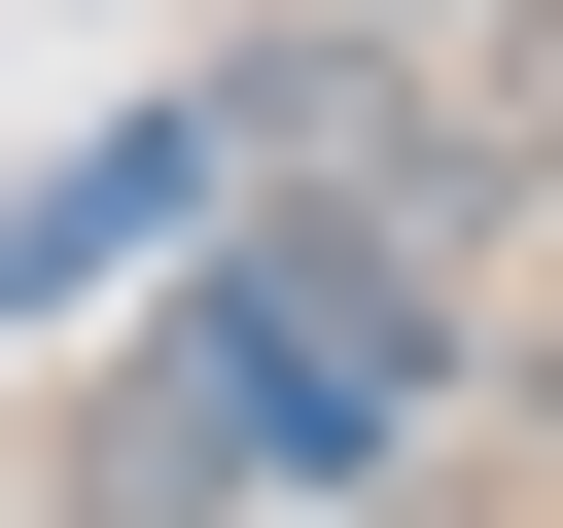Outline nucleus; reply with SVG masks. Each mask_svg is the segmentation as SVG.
<instances>
[{
  "mask_svg": "<svg viewBox=\"0 0 563 528\" xmlns=\"http://www.w3.org/2000/svg\"><path fill=\"white\" fill-rule=\"evenodd\" d=\"M211 176H246V141H211V106H141V141H70V176H35V211H0V317H70V282H141V246H176V211H211Z\"/></svg>",
  "mask_w": 563,
  "mask_h": 528,
  "instance_id": "2",
  "label": "nucleus"
},
{
  "mask_svg": "<svg viewBox=\"0 0 563 528\" xmlns=\"http://www.w3.org/2000/svg\"><path fill=\"white\" fill-rule=\"evenodd\" d=\"M387 422H422V282H352V246H317V282H211V317L141 352V493H282V528H317Z\"/></svg>",
  "mask_w": 563,
  "mask_h": 528,
  "instance_id": "1",
  "label": "nucleus"
}]
</instances>
